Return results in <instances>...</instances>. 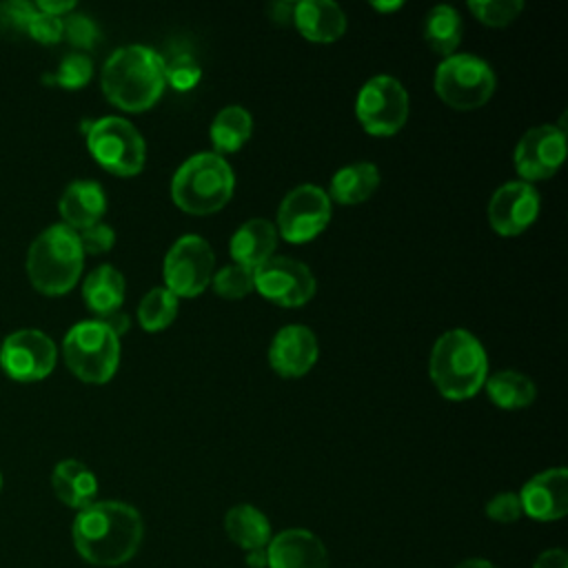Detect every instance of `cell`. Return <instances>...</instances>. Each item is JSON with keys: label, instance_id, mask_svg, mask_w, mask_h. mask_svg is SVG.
<instances>
[{"label": "cell", "instance_id": "1", "mask_svg": "<svg viewBox=\"0 0 568 568\" xmlns=\"http://www.w3.org/2000/svg\"><path fill=\"white\" fill-rule=\"evenodd\" d=\"M144 537L140 513L124 501H93L73 519L75 550L95 566L129 561Z\"/></svg>", "mask_w": 568, "mask_h": 568}, {"label": "cell", "instance_id": "2", "mask_svg": "<svg viewBox=\"0 0 568 568\" xmlns=\"http://www.w3.org/2000/svg\"><path fill=\"white\" fill-rule=\"evenodd\" d=\"M164 58L144 44L115 49L102 67V91L111 104L129 113L151 109L164 93Z\"/></svg>", "mask_w": 568, "mask_h": 568}, {"label": "cell", "instance_id": "3", "mask_svg": "<svg viewBox=\"0 0 568 568\" xmlns=\"http://www.w3.org/2000/svg\"><path fill=\"white\" fill-rule=\"evenodd\" d=\"M428 373L439 395L455 402L468 399L479 393L488 377V357L473 333L450 328L433 344Z\"/></svg>", "mask_w": 568, "mask_h": 568}, {"label": "cell", "instance_id": "4", "mask_svg": "<svg viewBox=\"0 0 568 568\" xmlns=\"http://www.w3.org/2000/svg\"><path fill=\"white\" fill-rule=\"evenodd\" d=\"M235 175L231 164L215 151L186 158L171 180V200L189 215H211L233 197Z\"/></svg>", "mask_w": 568, "mask_h": 568}, {"label": "cell", "instance_id": "5", "mask_svg": "<svg viewBox=\"0 0 568 568\" xmlns=\"http://www.w3.org/2000/svg\"><path fill=\"white\" fill-rule=\"evenodd\" d=\"M84 253L78 233L67 224L44 229L29 246L27 275L44 295L71 291L82 273Z\"/></svg>", "mask_w": 568, "mask_h": 568}, {"label": "cell", "instance_id": "6", "mask_svg": "<svg viewBox=\"0 0 568 568\" xmlns=\"http://www.w3.org/2000/svg\"><path fill=\"white\" fill-rule=\"evenodd\" d=\"M62 353L75 377L89 384H104L118 371L120 337L98 320L80 322L64 335Z\"/></svg>", "mask_w": 568, "mask_h": 568}, {"label": "cell", "instance_id": "7", "mask_svg": "<svg viewBox=\"0 0 568 568\" xmlns=\"http://www.w3.org/2000/svg\"><path fill=\"white\" fill-rule=\"evenodd\" d=\"M495 87L497 78L490 64L470 53H453L435 71V93L457 111L484 106L493 98Z\"/></svg>", "mask_w": 568, "mask_h": 568}, {"label": "cell", "instance_id": "8", "mask_svg": "<svg viewBox=\"0 0 568 568\" xmlns=\"http://www.w3.org/2000/svg\"><path fill=\"white\" fill-rule=\"evenodd\" d=\"M87 146L95 162L113 175H138L146 160L142 133L124 118L106 115L89 124Z\"/></svg>", "mask_w": 568, "mask_h": 568}, {"label": "cell", "instance_id": "9", "mask_svg": "<svg viewBox=\"0 0 568 568\" xmlns=\"http://www.w3.org/2000/svg\"><path fill=\"white\" fill-rule=\"evenodd\" d=\"M355 115L371 135H395L408 120V93L393 75H373L355 100Z\"/></svg>", "mask_w": 568, "mask_h": 568}, {"label": "cell", "instance_id": "10", "mask_svg": "<svg viewBox=\"0 0 568 568\" xmlns=\"http://www.w3.org/2000/svg\"><path fill=\"white\" fill-rule=\"evenodd\" d=\"M215 255L209 242L200 235H182L173 242L164 257V286L180 297L200 295L213 280Z\"/></svg>", "mask_w": 568, "mask_h": 568}, {"label": "cell", "instance_id": "11", "mask_svg": "<svg viewBox=\"0 0 568 568\" xmlns=\"http://www.w3.org/2000/svg\"><path fill=\"white\" fill-rule=\"evenodd\" d=\"M331 220V197L315 184L291 189L277 209L275 231L291 244L315 240Z\"/></svg>", "mask_w": 568, "mask_h": 568}, {"label": "cell", "instance_id": "12", "mask_svg": "<svg viewBox=\"0 0 568 568\" xmlns=\"http://www.w3.org/2000/svg\"><path fill=\"white\" fill-rule=\"evenodd\" d=\"M253 288L277 306L297 308L311 302L317 284L315 275L304 262L273 255L271 260L253 268Z\"/></svg>", "mask_w": 568, "mask_h": 568}, {"label": "cell", "instance_id": "13", "mask_svg": "<svg viewBox=\"0 0 568 568\" xmlns=\"http://www.w3.org/2000/svg\"><path fill=\"white\" fill-rule=\"evenodd\" d=\"M58 359L53 339L36 328H22L4 337L0 346V366L18 382L47 377Z\"/></svg>", "mask_w": 568, "mask_h": 568}, {"label": "cell", "instance_id": "14", "mask_svg": "<svg viewBox=\"0 0 568 568\" xmlns=\"http://www.w3.org/2000/svg\"><path fill=\"white\" fill-rule=\"evenodd\" d=\"M566 158V131L564 126L541 124L528 129L515 149V169L524 182L548 180L557 173Z\"/></svg>", "mask_w": 568, "mask_h": 568}, {"label": "cell", "instance_id": "15", "mask_svg": "<svg viewBox=\"0 0 568 568\" xmlns=\"http://www.w3.org/2000/svg\"><path fill=\"white\" fill-rule=\"evenodd\" d=\"M539 215V193L524 180L506 182L488 202V222L495 233L513 237L524 233Z\"/></svg>", "mask_w": 568, "mask_h": 568}, {"label": "cell", "instance_id": "16", "mask_svg": "<svg viewBox=\"0 0 568 568\" xmlns=\"http://www.w3.org/2000/svg\"><path fill=\"white\" fill-rule=\"evenodd\" d=\"M320 357V344L315 333L302 324H288L280 328L268 346V364L282 377L306 375Z\"/></svg>", "mask_w": 568, "mask_h": 568}, {"label": "cell", "instance_id": "17", "mask_svg": "<svg viewBox=\"0 0 568 568\" xmlns=\"http://www.w3.org/2000/svg\"><path fill=\"white\" fill-rule=\"evenodd\" d=\"M566 484H568L566 468H548L530 477L519 493L521 513L539 521L561 519L568 510Z\"/></svg>", "mask_w": 568, "mask_h": 568}, {"label": "cell", "instance_id": "18", "mask_svg": "<svg viewBox=\"0 0 568 568\" xmlns=\"http://www.w3.org/2000/svg\"><path fill=\"white\" fill-rule=\"evenodd\" d=\"M271 568H328V555L320 537L308 530L291 528L275 535L266 548Z\"/></svg>", "mask_w": 568, "mask_h": 568}, {"label": "cell", "instance_id": "19", "mask_svg": "<svg viewBox=\"0 0 568 568\" xmlns=\"http://www.w3.org/2000/svg\"><path fill=\"white\" fill-rule=\"evenodd\" d=\"M293 24L306 40L328 44L344 36L346 13L331 0H302L295 2Z\"/></svg>", "mask_w": 568, "mask_h": 568}, {"label": "cell", "instance_id": "20", "mask_svg": "<svg viewBox=\"0 0 568 568\" xmlns=\"http://www.w3.org/2000/svg\"><path fill=\"white\" fill-rule=\"evenodd\" d=\"M277 237L280 235L273 222L264 217H253L235 229L229 242V253L235 264L257 268L273 257L277 248Z\"/></svg>", "mask_w": 568, "mask_h": 568}, {"label": "cell", "instance_id": "21", "mask_svg": "<svg viewBox=\"0 0 568 568\" xmlns=\"http://www.w3.org/2000/svg\"><path fill=\"white\" fill-rule=\"evenodd\" d=\"M58 209L64 224L73 231L93 226L106 211L104 189L93 180H75L60 195Z\"/></svg>", "mask_w": 568, "mask_h": 568}, {"label": "cell", "instance_id": "22", "mask_svg": "<svg viewBox=\"0 0 568 568\" xmlns=\"http://www.w3.org/2000/svg\"><path fill=\"white\" fill-rule=\"evenodd\" d=\"M51 486L58 499L71 508H87L95 501L98 479L95 475L78 459H62L51 475Z\"/></svg>", "mask_w": 568, "mask_h": 568}, {"label": "cell", "instance_id": "23", "mask_svg": "<svg viewBox=\"0 0 568 568\" xmlns=\"http://www.w3.org/2000/svg\"><path fill=\"white\" fill-rule=\"evenodd\" d=\"M124 291H126L124 275L111 264H102L93 268L82 284V297L98 317L120 311L124 302Z\"/></svg>", "mask_w": 568, "mask_h": 568}, {"label": "cell", "instance_id": "24", "mask_svg": "<svg viewBox=\"0 0 568 568\" xmlns=\"http://www.w3.org/2000/svg\"><path fill=\"white\" fill-rule=\"evenodd\" d=\"M379 186V169L373 162H355L342 166L328 186L331 202L337 204H359L366 202Z\"/></svg>", "mask_w": 568, "mask_h": 568}, {"label": "cell", "instance_id": "25", "mask_svg": "<svg viewBox=\"0 0 568 568\" xmlns=\"http://www.w3.org/2000/svg\"><path fill=\"white\" fill-rule=\"evenodd\" d=\"M224 530L233 544L251 550H264L271 541V524L262 510L251 504H237L224 515Z\"/></svg>", "mask_w": 568, "mask_h": 568}, {"label": "cell", "instance_id": "26", "mask_svg": "<svg viewBox=\"0 0 568 568\" xmlns=\"http://www.w3.org/2000/svg\"><path fill=\"white\" fill-rule=\"evenodd\" d=\"M251 133H253V115L240 104H229L220 109L209 129L213 149L222 158L224 153L240 151L251 140Z\"/></svg>", "mask_w": 568, "mask_h": 568}, {"label": "cell", "instance_id": "27", "mask_svg": "<svg viewBox=\"0 0 568 568\" xmlns=\"http://www.w3.org/2000/svg\"><path fill=\"white\" fill-rule=\"evenodd\" d=\"M484 386H486L488 399L504 410L526 408L535 402V395H537V386L528 375L519 371H508V368L486 377Z\"/></svg>", "mask_w": 568, "mask_h": 568}, {"label": "cell", "instance_id": "28", "mask_svg": "<svg viewBox=\"0 0 568 568\" xmlns=\"http://www.w3.org/2000/svg\"><path fill=\"white\" fill-rule=\"evenodd\" d=\"M424 40L435 53H442L444 58L453 55L455 49L462 42V18L455 7L450 4H437L433 7L424 18Z\"/></svg>", "mask_w": 568, "mask_h": 568}, {"label": "cell", "instance_id": "29", "mask_svg": "<svg viewBox=\"0 0 568 568\" xmlns=\"http://www.w3.org/2000/svg\"><path fill=\"white\" fill-rule=\"evenodd\" d=\"M175 315H178V297L166 286L151 288L138 304V322L149 333L171 326Z\"/></svg>", "mask_w": 568, "mask_h": 568}, {"label": "cell", "instance_id": "30", "mask_svg": "<svg viewBox=\"0 0 568 568\" xmlns=\"http://www.w3.org/2000/svg\"><path fill=\"white\" fill-rule=\"evenodd\" d=\"M93 75V62L84 53H69L60 60L58 69L51 75H44L42 80L49 84H58L62 89L75 91L84 87Z\"/></svg>", "mask_w": 568, "mask_h": 568}, {"label": "cell", "instance_id": "31", "mask_svg": "<svg viewBox=\"0 0 568 568\" xmlns=\"http://www.w3.org/2000/svg\"><path fill=\"white\" fill-rule=\"evenodd\" d=\"M213 291L224 300H242L253 288V268L242 264H226L217 273H213Z\"/></svg>", "mask_w": 568, "mask_h": 568}, {"label": "cell", "instance_id": "32", "mask_svg": "<svg viewBox=\"0 0 568 568\" xmlns=\"http://www.w3.org/2000/svg\"><path fill=\"white\" fill-rule=\"evenodd\" d=\"M470 13L486 27H508L524 11L521 0H470Z\"/></svg>", "mask_w": 568, "mask_h": 568}, {"label": "cell", "instance_id": "33", "mask_svg": "<svg viewBox=\"0 0 568 568\" xmlns=\"http://www.w3.org/2000/svg\"><path fill=\"white\" fill-rule=\"evenodd\" d=\"M164 78L166 84L180 91H189L200 80V64L191 53H175L173 58L164 60Z\"/></svg>", "mask_w": 568, "mask_h": 568}, {"label": "cell", "instance_id": "34", "mask_svg": "<svg viewBox=\"0 0 568 568\" xmlns=\"http://www.w3.org/2000/svg\"><path fill=\"white\" fill-rule=\"evenodd\" d=\"M62 36L78 49H93L100 40V29L89 16L69 13L62 20Z\"/></svg>", "mask_w": 568, "mask_h": 568}, {"label": "cell", "instance_id": "35", "mask_svg": "<svg viewBox=\"0 0 568 568\" xmlns=\"http://www.w3.org/2000/svg\"><path fill=\"white\" fill-rule=\"evenodd\" d=\"M33 13H36V4L24 0H9L0 4V31L11 36L27 33Z\"/></svg>", "mask_w": 568, "mask_h": 568}, {"label": "cell", "instance_id": "36", "mask_svg": "<svg viewBox=\"0 0 568 568\" xmlns=\"http://www.w3.org/2000/svg\"><path fill=\"white\" fill-rule=\"evenodd\" d=\"M78 233V240H80V246H82V253H91V255H98V253H106L113 248L115 244V233L109 224H93V226H87L82 231H75Z\"/></svg>", "mask_w": 568, "mask_h": 568}, {"label": "cell", "instance_id": "37", "mask_svg": "<svg viewBox=\"0 0 568 568\" xmlns=\"http://www.w3.org/2000/svg\"><path fill=\"white\" fill-rule=\"evenodd\" d=\"M27 33L33 40L42 42V44H53V42L62 40V18L51 16V13H42V11L36 9Z\"/></svg>", "mask_w": 568, "mask_h": 568}, {"label": "cell", "instance_id": "38", "mask_svg": "<svg viewBox=\"0 0 568 568\" xmlns=\"http://www.w3.org/2000/svg\"><path fill=\"white\" fill-rule=\"evenodd\" d=\"M486 515L493 521H499V524L517 521L524 515L521 513V504H519V495H515V493H499V495H495L486 504Z\"/></svg>", "mask_w": 568, "mask_h": 568}, {"label": "cell", "instance_id": "39", "mask_svg": "<svg viewBox=\"0 0 568 568\" xmlns=\"http://www.w3.org/2000/svg\"><path fill=\"white\" fill-rule=\"evenodd\" d=\"M98 322H102L113 335H124L126 331H129V326H131V320H129V315L126 313H122V311H113V313H109V315H102V317H95Z\"/></svg>", "mask_w": 568, "mask_h": 568}, {"label": "cell", "instance_id": "40", "mask_svg": "<svg viewBox=\"0 0 568 568\" xmlns=\"http://www.w3.org/2000/svg\"><path fill=\"white\" fill-rule=\"evenodd\" d=\"M532 568H568V555L559 548L552 550H544Z\"/></svg>", "mask_w": 568, "mask_h": 568}, {"label": "cell", "instance_id": "41", "mask_svg": "<svg viewBox=\"0 0 568 568\" xmlns=\"http://www.w3.org/2000/svg\"><path fill=\"white\" fill-rule=\"evenodd\" d=\"M73 7H75L73 0H40V2L36 4L38 11L51 13V16H58V18H62L64 13L73 11Z\"/></svg>", "mask_w": 568, "mask_h": 568}, {"label": "cell", "instance_id": "42", "mask_svg": "<svg viewBox=\"0 0 568 568\" xmlns=\"http://www.w3.org/2000/svg\"><path fill=\"white\" fill-rule=\"evenodd\" d=\"M293 9H295V2H275L268 7V16L280 22V24H288L293 22Z\"/></svg>", "mask_w": 568, "mask_h": 568}, {"label": "cell", "instance_id": "43", "mask_svg": "<svg viewBox=\"0 0 568 568\" xmlns=\"http://www.w3.org/2000/svg\"><path fill=\"white\" fill-rule=\"evenodd\" d=\"M248 568H266V550H251L246 552Z\"/></svg>", "mask_w": 568, "mask_h": 568}, {"label": "cell", "instance_id": "44", "mask_svg": "<svg viewBox=\"0 0 568 568\" xmlns=\"http://www.w3.org/2000/svg\"><path fill=\"white\" fill-rule=\"evenodd\" d=\"M455 568H495V566L490 561H486V559H466V561L457 564Z\"/></svg>", "mask_w": 568, "mask_h": 568}, {"label": "cell", "instance_id": "45", "mask_svg": "<svg viewBox=\"0 0 568 568\" xmlns=\"http://www.w3.org/2000/svg\"><path fill=\"white\" fill-rule=\"evenodd\" d=\"M371 7L377 11H395L402 7V2H371Z\"/></svg>", "mask_w": 568, "mask_h": 568}, {"label": "cell", "instance_id": "46", "mask_svg": "<svg viewBox=\"0 0 568 568\" xmlns=\"http://www.w3.org/2000/svg\"><path fill=\"white\" fill-rule=\"evenodd\" d=\"M0 484H2V477H0Z\"/></svg>", "mask_w": 568, "mask_h": 568}]
</instances>
